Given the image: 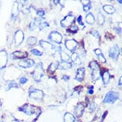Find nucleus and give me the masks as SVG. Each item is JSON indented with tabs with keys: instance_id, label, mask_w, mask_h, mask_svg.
<instances>
[{
	"instance_id": "35",
	"label": "nucleus",
	"mask_w": 122,
	"mask_h": 122,
	"mask_svg": "<svg viewBox=\"0 0 122 122\" xmlns=\"http://www.w3.org/2000/svg\"><path fill=\"white\" fill-rule=\"evenodd\" d=\"M91 34L93 35V36H94V37H95L96 38H98V39H99V38H100L99 33L98 32L97 30H93V31H92V33H91Z\"/></svg>"
},
{
	"instance_id": "19",
	"label": "nucleus",
	"mask_w": 122,
	"mask_h": 122,
	"mask_svg": "<svg viewBox=\"0 0 122 122\" xmlns=\"http://www.w3.org/2000/svg\"><path fill=\"white\" fill-rule=\"evenodd\" d=\"M103 10L106 13H107V14H109V15L113 14V13L116 11L115 7L112 5H104L103 6Z\"/></svg>"
},
{
	"instance_id": "40",
	"label": "nucleus",
	"mask_w": 122,
	"mask_h": 122,
	"mask_svg": "<svg viewBox=\"0 0 122 122\" xmlns=\"http://www.w3.org/2000/svg\"><path fill=\"white\" fill-rule=\"evenodd\" d=\"M88 93H89L90 94H94V86H91L89 88V90H88Z\"/></svg>"
},
{
	"instance_id": "6",
	"label": "nucleus",
	"mask_w": 122,
	"mask_h": 122,
	"mask_svg": "<svg viewBox=\"0 0 122 122\" xmlns=\"http://www.w3.org/2000/svg\"><path fill=\"white\" fill-rule=\"evenodd\" d=\"M39 44H40V46H42V48L43 50H45L47 52L51 53L56 50V47H55L54 45H52L51 43L49 42H46V41L41 40L40 42H39Z\"/></svg>"
},
{
	"instance_id": "23",
	"label": "nucleus",
	"mask_w": 122,
	"mask_h": 122,
	"mask_svg": "<svg viewBox=\"0 0 122 122\" xmlns=\"http://www.w3.org/2000/svg\"><path fill=\"white\" fill-rule=\"evenodd\" d=\"M71 60H72V62L76 64H81V61L79 56H78V54L77 53H72V56H71Z\"/></svg>"
},
{
	"instance_id": "25",
	"label": "nucleus",
	"mask_w": 122,
	"mask_h": 122,
	"mask_svg": "<svg viewBox=\"0 0 122 122\" xmlns=\"http://www.w3.org/2000/svg\"><path fill=\"white\" fill-rule=\"evenodd\" d=\"M11 88H18V86L14 81H9L6 86V90H9Z\"/></svg>"
},
{
	"instance_id": "37",
	"label": "nucleus",
	"mask_w": 122,
	"mask_h": 122,
	"mask_svg": "<svg viewBox=\"0 0 122 122\" xmlns=\"http://www.w3.org/2000/svg\"><path fill=\"white\" fill-rule=\"evenodd\" d=\"M77 22H78V24H80L81 26H84V23L82 22V16L81 15H79V16L77 17Z\"/></svg>"
},
{
	"instance_id": "36",
	"label": "nucleus",
	"mask_w": 122,
	"mask_h": 122,
	"mask_svg": "<svg viewBox=\"0 0 122 122\" xmlns=\"http://www.w3.org/2000/svg\"><path fill=\"white\" fill-rule=\"evenodd\" d=\"M27 81H28V79H27L25 76H22V77H20V82L21 85L25 84Z\"/></svg>"
},
{
	"instance_id": "34",
	"label": "nucleus",
	"mask_w": 122,
	"mask_h": 122,
	"mask_svg": "<svg viewBox=\"0 0 122 122\" xmlns=\"http://www.w3.org/2000/svg\"><path fill=\"white\" fill-rule=\"evenodd\" d=\"M98 57H99V61L101 63H106V59H105V57L103 56V54H101V55H99V56H98Z\"/></svg>"
},
{
	"instance_id": "28",
	"label": "nucleus",
	"mask_w": 122,
	"mask_h": 122,
	"mask_svg": "<svg viewBox=\"0 0 122 122\" xmlns=\"http://www.w3.org/2000/svg\"><path fill=\"white\" fill-rule=\"evenodd\" d=\"M98 22H99V25H103L104 22H105V17H104V15L100 12L99 13V15H98Z\"/></svg>"
},
{
	"instance_id": "5",
	"label": "nucleus",
	"mask_w": 122,
	"mask_h": 122,
	"mask_svg": "<svg viewBox=\"0 0 122 122\" xmlns=\"http://www.w3.org/2000/svg\"><path fill=\"white\" fill-rule=\"evenodd\" d=\"M62 38H63L62 35L59 32H57V31H52L48 37L49 40H51V42H56L57 44H60L61 42H62Z\"/></svg>"
},
{
	"instance_id": "3",
	"label": "nucleus",
	"mask_w": 122,
	"mask_h": 122,
	"mask_svg": "<svg viewBox=\"0 0 122 122\" xmlns=\"http://www.w3.org/2000/svg\"><path fill=\"white\" fill-rule=\"evenodd\" d=\"M117 99H119V94L116 92H108L106 94L105 99L103 100L104 103H113L117 101Z\"/></svg>"
},
{
	"instance_id": "27",
	"label": "nucleus",
	"mask_w": 122,
	"mask_h": 122,
	"mask_svg": "<svg viewBox=\"0 0 122 122\" xmlns=\"http://www.w3.org/2000/svg\"><path fill=\"white\" fill-rule=\"evenodd\" d=\"M36 43H37V38H34V37H29L27 39V45H29V46H33Z\"/></svg>"
},
{
	"instance_id": "38",
	"label": "nucleus",
	"mask_w": 122,
	"mask_h": 122,
	"mask_svg": "<svg viewBox=\"0 0 122 122\" xmlns=\"http://www.w3.org/2000/svg\"><path fill=\"white\" fill-rule=\"evenodd\" d=\"M84 7V11H88L90 9V7H91V3H90V4H88V5H86V6H83Z\"/></svg>"
},
{
	"instance_id": "20",
	"label": "nucleus",
	"mask_w": 122,
	"mask_h": 122,
	"mask_svg": "<svg viewBox=\"0 0 122 122\" xmlns=\"http://www.w3.org/2000/svg\"><path fill=\"white\" fill-rule=\"evenodd\" d=\"M58 50L60 51V57H61V60L64 61V62H68V61H69V60H70L69 56H68V55H67L65 52L63 51L62 49H61V47H60V46L58 48Z\"/></svg>"
},
{
	"instance_id": "11",
	"label": "nucleus",
	"mask_w": 122,
	"mask_h": 122,
	"mask_svg": "<svg viewBox=\"0 0 122 122\" xmlns=\"http://www.w3.org/2000/svg\"><path fill=\"white\" fill-rule=\"evenodd\" d=\"M78 43L74 39H68L65 41V46L70 51H74L77 47Z\"/></svg>"
},
{
	"instance_id": "17",
	"label": "nucleus",
	"mask_w": 122,
	"mask_h": 122,
	"mask_svg": "<svg viewBox=\"0 0 122 122\" xmlns=\"http://www.w3.org/2000/svg\"><path fill=\"white\" fill-rule=\"evenodd\" d=\"M85 109V107L83 105V103H79L75 108V114L77 117H81L83 113V111Z\"/></svg>"
},
{
	"instance_id": "44",
	"label": "nucleus",
	"mask_w": 122,
	"mask_h": 122,
	"mask_svg": "<svg viewBox=\"0 0 122 122\" xmlns=\"http://www.w3.org/2000/svg\"><path fill=\"white\" fill-rule=\"evenodd\" d=\"M74 122H81V121H75Z\"/></svg>"
},
{
	"instance_id": "1",
	"label": "nucleus",
	"mask_w": 122,
	"mask_h": 122,
	"mask_svg": "<svg viewBox=\"0 0 122 122\" xmlns=\"http://www.w3.org/2000/svg\"><path fill=\"white\" fill-rule=\"evenodd\" d=\"M90 68H91L92 70V73H91V76L92 79L94 81H97L99 79L100 77V69H99V66L98 64V63L96 61H91L90 63Z\"/></svg>"
},
{
	"instance_id": "15",
	"label": "nucleus",
	"mask_w": 122,
	"mask_h": 122,
	"mask_svg": "<svg viewBox=\"0 0 122 122\" xmlns=\"http://www.w3.org/2000/svg\"><path fill=\"white\" fill-rule=\"evenodd\" d=\"M85 76V68H79L76 71V80L78 81H81L84 79Z\"/></svg>"
},
{
	"instance_id": "9",
	"label": "nucleus",
	"mask_w": 122,
	"mask_h": 122,
	"mask_svg": "<svg viewBox=\"0 0 122 122\" xmlns=\"http://www.w3.org/2000/svg\"><path fill=\"white\" fill-rule=\"evenodd\" d=\"M19 110L29 116H32L35 113V108L32 105H29V104H25L21 107H20Z\"/></svg>"
},
{
	"instance_id": "41",
	"label": "nucleus",
	"mask_w": 122,
	"mask_h": 122,
	"mask_svg": "<svg viewBox=\"0 0 122 122\" xmlns=\"http://www.w3.org/2000/svg\"><path fill=\"white\" fill-rule=\"evenodd\" d=\"M81 3H82V5H83V6H86V5L90 4V3H90V1H89V0H87V1H85V0H82V1H81Z\"/></svg>"
},
{
	"instance_id": "13",
	"label": "nucleus",
	"mask_w": 122,
	"mask_h": 122,
	"mask_svg": "<svg viewBox=\"0 0 122 122\" xmlns=\"http://www.w3.org/2000/svg\"><path fill=\"white\" fill-rule=\"evenodd\" d=\"M35 62L33 60H31V59H29V60H22L19 63V65L22 68H31L34 65Z\"/></svg>"
},
{
	"instance_id": "22",
	"label": "nucleus",
	"mask_w": 122,
	"mask_h": 122,
	"mask_svg": "<svg viewBox=\"0 0 122 122\" xmlns=\"http://www.w3.org/2000/svg\"><path fill=\"white\" fill-rule=\"evenodd\" d=\"M102 77H103V84L107 85L108 84L110 81V78H111V75H110L109 72L108 71H105L103 72V74L102 75Z\"/></svg>"
},
{
	"instance_id": "2",
	"label": "nucleus",
	"mask_w": 122,
	"mask_h": 122,
	"mask_svg": "<svg viewBox=\"0 0 122 122\" xmlns=\"http://www.w3.org/2000/svg\"><path fill=\"white\" fill-rule=\"evenodd\" d=\"M43 75H44V70H43L42 64V63H39V64H37V66L35 67L34 70L33 72V79L36 81L39 82L41 81V78L43 76Z\"/></svg>"
},
{
	"instance_id": "18",
	"label": "nucleus",
	"mask_w": 122,
	"mask_h": 122,
	"mask_svg": "<svg viewBox=\"0 0 122 122\" xmlns=\"http://www.w3.org/2000/svg\"><path fill=\"white\" fill-rule=\"evenodd\" d=\"M72 67V64L69 62H64V61H62V62L58 64V68H60V69H69Z\"/></svg>"
},
{
	"instance_id": "26",
	"label": "nucleus",
	"mask_w": 122,
	"mask_h": 122,
	"mask_svg": "<svg viewBox=\"0 0 122 122\" xmlns=\"http://www.w3.org/2000/svg\"><path fill=\"white\" fill-rule=\"evenodd\" d=\"M86 22H87L88 24L92 25V24L94 23L95 19H94V16L93 15L92 13H89V14H87V15L86 16Z\"/></svg>"
},
{
	"instance_id": "8",
	"label": "nucleus",
	"mask_w": 122,
	"mask_h": 122,
	"mask_svg": "<svg viewBox=\"0 0 122 122\" xmlns=\"http://www.w3.org/2000/svg\"><path fill=\"white\" fill-rule=\"evenodd\" d=\"M108 53H109V56L111 57L112 60H117L118 59V56L120 55V48L117 45H114L113 46H112L111 48L108 51Z\"/></svg>"
},
{
	"instance_id": "43",
	"label": "nucleus",
	"mask_w": 122,
	"mask_h": 122,
	"mask_svg": "<svg viewBox=\"0 0 122 122\" xmlns=\"http://www.w3.org/2000/svg\"><path fill=\"white\" fill-rule=\"evenodd\" d=\"M122 77L121 76V77H120V80H119V82H118V85H119L120 86H121V81H122Z\"/></svg>"
},
{
	"instance_id": "14",
	"label": "nucleus",
	"mask_w": 122,
	"mask_h": 122,
	"mask_svg": "<svg viewBox=\"0 0 122 122\" xmlns=\"http://www.w3.org/2000/svg\"><path fill=\"white\" fill-rule=\"evenodd\" d=\"M19 14V3L18 2H15L13 3V7L11 9V20H15L16 18V16Z\"/></svg>"
},
{
	"instance_id": "31",
	"label": "nucleus",
	"mask_w": 122,
	"mask_h": 122,
	"mask_svg": "<svg viewBox=\"0 0 122 122\" xmlns=\"http://www.w3.org/2000/svg\"><path fill=\"white\" fill-rule=\"evenodd\" d=\"M49 27V24L46 22H41L39 24V29L40 30H43L46 28H48Z\"/></svg>"
},
{
	"instance_id": "10",
	"label": "nucleus",
	"mask_w": 122,
	"mask_h": 122,
	"mask_svg": "<svg viewBox=\"0 0 122 122\" xmlns=\"http://www.w3.org/2000/svg\"><path fill=\"white\" fill-rule=\"evenodd\" d=\"M7 64V53L5 50L0 51V69L5 68Z\"/></svg>"
},
{
	"instance_id": "16",
	"label": "nucleus",
	"mask_w": 122,
	"mask_h": 122,
	"mask_svg": "<svg viewBox=\"0 0 122 122\" xmlns=\"http://www.w3.org/2000/svg\"><path fill=\"white\" fill-rule=\"evenodd\" d=\"M12 57H15V59H25L28 57V53L22 51H15L12 53Z\"/></svg>"
},
{
	"instance_id": "39",
	"label": "nucleus",
	"mask_w": 122,
	"mask_h": 122,
	"mask_svg": "<svg viewBox=\"0 0 122 122\" xmlns=\"http://www.w3.org/2000/svg\"><path fill=\"white\" fill-rule=\"evenodd\" d=\"M94 53H95L97 56H99V55H101L102 54V51L100 50L99 48H98V49H95L94 50Z\"/></svg>"
},
{
	"instance_id": "33",
	"label": "nucleus",
	"mask_w": 122,
	"mask_h": 122,
	"mask_svg": "<svg viewBox=\"0 0 122 122\" xmlns=\"http://www.w3.org/2000/svg\"><path fill=\"white\" fill-rule=\"evenodd\" d=\"M37 15H38V16H43V15H45V11L43 9H38V11H37Z\"/></svg>"
},
{
	"instance_id": "21",
	"label": "nucleus",
	"mask_w": 122,
	"mask_h": 122,
	"mask_svg": "<svg viewBox=\"0 0 122 122\" xmlns=\"http://www.w3.org/2000/svg\"><path fill=\"white\" fill-rule=\"evenodd\" d=\"M64 122H74L76 121L75 120V117H74L72 114H71L69 112H67L64 115Z\"/></svg>"
},
{
	"instance_id": "29",
	"label": "nucleus",
	"mask_w": 122,
	"mask_h": 122,
	"mask_svg": "<svg viewBox=\"0 0 122 122\" xmlns=\"http://www.w3.org/2000/svg\"><path fill=\"white\" fill-rule=\"evenodd\" d=\"M67 31L72 33H76L78 31V27L76 25H72L71 27H69V29H67Z\"/></svg>"
},
{
	"instance_id": "12",
	"label": "nucleus",
	"mask_w": 122,
	"mask_h": 122,
	"mask_svg": "<svg viewBox=\"0 0 122 122\" xmlns=\"http://www.w3.org/2000/svg\"><path fill=\"white\" fill-rule=\"evenodd\" d=\"M24 38H25V35H24V33L21 30H17L16 32L15 33L14 35V40L16 44V46H20L21 43L23 42Z\"/></svg>"
},
{
	"instance_id": "32",
	"label": "nucleus",
	"mask_w": 122,
	"mask_h": 122,
	"mask_svg": "<svg viewBox=\"0 0 122 122\" xmlns=\"http://www.w3.org/2000/svg\"><path fill=\"white\" fill-rule=\"evenodd\" d=\"M31 52H32L33 54L34 55V56H42V53L40 52L38 50H37V49H32V50H31Z\"/></svg>"
},
{
	"instance_id": "7",
	"label": "nucleus",
	"mask_w": 122,
	"mask_h": 122,
	"mask_svg": "<svg viewBox=\"0 0 122 122\" xmlns=\"http://www.w3.org/2000/svg\"><path fill=\"white\" fill-rule=\"evenodd\" d=\"M29 96L30 99H42L43 96H44V92L41 90L34 89L29 92Z\"/></svg>"
},
{
	"instance_id": "4",
	"label": "nucleus",
	"mask_w": 122,
	"mask_h": 122,
	"mask_svg": "<svg viewBox=\"0 0 122 122\" xmlns=\"http://www.w3.org/2000/svg\"><path fill=\"white\" fill-rule=\"evenodd\" d=\"M73 22H74V15L72 14H69V15H66V16L61 20L60 25L63 28H67V27L71 26Z\"/></svg>"
},
{
	"instance_id": "30",
	"label": "nucleus",
	"mask_w": 122,
	"mask_h": 122,
	"mask_svg": "<svg viewBox=\"0 0 122 122\" xmlns=\"http://www.w3.org/2000/svg\"><path fill=\"white\" fill-rule=\"evenodd\" d=\"M37 22H38V20H33L32 22L29 24V28L30 30H33V29H35L37 26Z\"/></svg>"
},
{
	"instance_id": "42",
	"label": "nucleus",
	"mask_w": 122,
	"mask_h": 122,
	"mask_svg": "<svg viewBox=\"0 0 122 122\" xmlns=\"http://www.w3.org/2000/svg\"><path fill=\"white\" fill-rule=\"evenodd\" d=\"M69 78H70V76H66V75H64V76H63V79H64V81H68L69 80Z\"/></svg>"
},
{
	"instance_id": "24",
	"label": "nucleus",
	"mask_w": 122,
	"mask_h": 122,
	"mask_svg": "<svg viewBox=\"0 0 122 122\" xmlns=\"http://www.w3.org/2000/svg\"><path fill=\"white\" fill-rule=\"evenodd\" d=\"M57 68H58V64L57 63H51L50 64V66L48 67V69L47 70H48V72L50 73H54Z\"/></svg>"
}]
</instances>
